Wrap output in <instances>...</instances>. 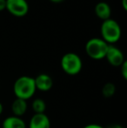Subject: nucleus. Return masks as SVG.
<instances>
[{"instance_id":"nucleus-2","label":"nucleus","mask_w":127,"mask_h":128,"mask_svg":"<svg viewBox=\"0 0 127 128\" xmlns=\"http://www.w3.org/2000/svg\"><path fill=\"white\" fill-rule=\"evenodd\" d=\"M101 38L106 42L109 46H112L119 42L122 35V30L119 24L112 18H109L103 21L100 27Z\"/></svg>"},{"instance_id":"nucleus-7","label":"nucleus","mask_w":127,"mask_h":128,"mask_svg":"<svg viewBox=\"0 0 127 128\" xmlns=\"http://www.w3.org/2000/svg\"><path fill=\"white\" fill-rule=\"evenodd\" d=\"M36 89L41 92H48L51 89L53 86L52 78L46 73H41L34 78Z\"/></svg>"},{"instance_id":"nucleus-10","label":"nucleus","mask_w":127,"mask_h":128,"mask_svg":"<svg viewBox=\"0 0 127 128\" xmlns=\"http://www.w3.org/2000/svg\"><path fill=\"white\" fill-rule=\"evenodd\" d=\"M2 128H26V124L22 118L12 115L3 120Z\"/></svg>"},{"instance_id":"nucleus-17","label":"nucleus","mask_w":127,"mask_h":128,"mask_svg":"<svg viewBox=\"0 0 127 128\" xmlns=\"http://www.w3.org/2000/svg\"><path fill=\"white\" fill-rule=\"evenodd\" d=\"M127 0H122V7L125 10H127Z\"/></svg>"},{"instance_id":"nucleus-13","label":"nucleus","mask_w":127,"mask_h":128,"mask_svg":"<svg viewBox=\"0 0 127 128\" xmlns=\"http://www.w3.org/2000/svg\"><path fill=\"white\" fill-rule=\"evenodd\" d=\"M116 92V86L113 83H106L102 88V94L105 98H111Z\"/></svg>"},{"instance_id":"nucleus-4","label":"nucleus","mask_w":127,"mask_h":128,"mask_svg":"<svg viewBox=\"0 0 127 128\" xmlns=\"http://www.w3.org/2000/svg\"><path fill=\"white\" fill-rule=\"evenodd\" d=\"M62 70L68 75L74 76L81 72L83 62L79 56L75 52H68L62 57L60 62Z\"/></svg>"},{"instance_id":"nucleus-19","label":"nucleus","mask_w":127,"mask_h":128,"mask_svg":"<svg viewBox=\"0 0 127 128\" xmlns=\"http://www.w3.org/2000/svg\"><path fill=\"white\" fill-rule=\"evenodd\" d=\"M3 106L1 102H0V115L3 113Z\"/></svg>"},{"instance_id":"nucleus-1","label":"nucleus","mask_w":127,"mask_h":128,"mask_svg":"<svg viewBox=\"0 0 127 128\" xmlns=\"http://www.w3.org/2000/svg\"><path fill=\"white\" fill-rule=\"evenodd\" d=\"M36 91L34 78L32 77H19L13 84V92L16 98L26 101L34 96Z\"/></svg>"},{"instance_id":"nucleus-8","label":"nucleus","mask_w":127,"mask_h":128,"mask_svg":"<svg viewBox=\"0 0 127 128\" xmlns=\"http://www.w3.org/2000/svg\"><path fill=\"white\" fill-rule=\"evenodd\" d=\"M29 128H51V121L45 113H34L29 122Z\"/></svg>"},{"instance_id":"nucleus-16","label":"nucleus","mask_w":127,"mask_h":128,"mask_svg":"<svg viewBox=\"0 0 127 128\" xmlns=\"http://www.w3.org/2000/svg\"><path fill=\"white\" fill-rule=\"evenodd\" d=\"M6 7V0H0V12L5 10Z\"/></svg>"},{"instance_id":"nucleus-6","label":"nucleus","mask_w":127,"mask_h":128,"mask_svg":"<svg viewBox=\"0 0 127 128\" xmlns=\"http://www.w3.org/2000/svg\"><path fill=\"white\" fill-rule=\"evenodd\" d=\"M105 58L108 63L114 67H120V66L126 61L122 51L114 46H109Z\"/></svg>"},{"instance_id":"nucleus-15","label":"nucleus","mask_w":127,"mask_h":128,"mask_svg":"<svg viewBox=\"0 0 127 128\" xmlns=\"http://www.w3.org/2000/svg\"><path fill=\"white\" fill-rule=\"evenodd\" d=\"M83 128H105V127L100 125H98V124H89V125H86Z\"/></svg>"},{"instance_id":"nucleus-11","label":"nucleus","mask_w":127,"mask_h":128,"mask_svg":"<svg viewBox=\"0 0 127 128\" xmlns=\"http://www.w3.org/2000/svg\"><path fill=\"white\" fill-rule=\"evenodd\" d=\"M27 107L28 106L26 100L16 98V100L11 104V112L13 113V116L21 118L27 112Z\"/></svg>"},{"instance_id":"nucleus-5","label":"nucleus","mask_w":127,"mask_h":128,"mask_svg":"<svg viewBox=\"0 0 127 128\" xmlns=\"http://www.w3.org/2000/svg\"><path fill=\"white\" fill-rule=\"evenodd\" d=\"M9 13L17 18L24 17L29 12V4L26 0H6V7Z\"/></svg>"},{"instance_id":"nucleus-14","label":"nucleus","mask_w":127,"mask_h":128,"mask_svg":"<svg viewBox=\"0 0 127 128\" xmlns=\"http://www.w3.org/2000/svg\"><path fill=\"white\" fill-rule=\"evenodd\" d=\"M120 71L123 78L126 80L127 79V61L126 60L120 66Z\"/></svg>"},{"instance_id":"nucleus-18","label":"nucleus","mask_w":127,"mask_h":128,"mask_svg":"<svg viewBox=\"0 0 127 128\" xmlns=\"http://www.w3.org/2000/svg\"><path fill=\"white\" fill-rule=\"evenodd\" d=\"M107 128H123L120 125H112L110 126H108Z\"/></svg>"},{"instance_id":"nucleus-20","label":"nucleus","mask_w":127,"mask_h":128,"mask_svg":"<svg viewBox=\"0 0 127 128\" xmlns=\"http://www.w3.org/2000/svg\"><path fill=\"white\" fill-rule=\"evenodd\" d=\"M49 1L52 2V3H61V2H63L64 0H49Z\"/></svg>"},{"instance_id":"nucleus-9","label":"nucleus","mask_w":127,"mask_h":128,"mask_svg":"<svg viewBox=\"0 0 127 128\" xmlns=\"http://www.w3.org/2000/svg\"><path fill=\"white\" fill-rule=\"evenodd\" d=\"M95 13L98 18L105 21L111 18L112 9L106 2H99L95 6Z\"/></svg>"},{"instance_id":"nucleus-3","label":"nucleus","mask_w":127,"mask_h":128,"mask_svg":"<svg viewBox=\"0 0 127 128\" xmlns=\"http://www.w3.org/2000/svg\"><path fill=\"white\" fill-rule=\"evenodd\" d=\"M109 44L101 38H92L85 44L86 54L92 59L100 60L105 58Z\"/></svg>"},{"instance_id":"nucleus-12","label":"nucleus","mask_w":127,"mask_h":128,"mask_svg":"<svg viewBox=\"0 0 127 128\" xmlns=\"http://www.w3.org/2000/svg\"><path fill=\"white\" fill-rule=\"evenodd\" d=\"M31 108L35 113H44L46 110V104L42 98H35L32 101Z\"/></svg>"}]
</instances>
